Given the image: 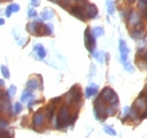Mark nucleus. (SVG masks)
<instances>
[{"instance_id": "6e6552de", "label": "nucleus", "mask_w": 147, "mask_h": 138, "mask_svg": "<svg viewBox=\"0 0 147 138\" xmlns=\"http://www.w3.org/2000/svg\"><path fill=\"white\" fill-rule=\"evenodd\" d=\"M17 11H19V5H17V4H12V5H9L7 9H6V16L9 17V16H11V14H12L13 12H17Z\"/></svg>"}, {"instance_id": "f257e3e1", "label": "nucleus", "mask_w": 147, "mask_h": 138, "mask_svg": "<svg viewBox=\"0 0 147 138\" xmlns=\"http://www.w3.org/2000/svg\"><path fill=\"white\" fill-rule=\"evenodd\" d=\"M82 88L75 84L64 95L61 96L55 113V130L66 131L69 126L76 122L83 105Z\"/></svg>"}, {"instance_id": "f03ea898", "label": "nucleus", "mask_w": 147, "mask_h": 138, "mask_svg": "<svg viewBox=\"0 0 147 138\" xmlns=\"http://www.w3.org/2000/svg\"><path fill=\"white\" fill-rule=\"evenodd\" d=\"M57 3L68 12L71 15L80 19L81 21L86 22L95 18L98 14V9L88 1V0H49Z\"/></svg>"}, {"instance_id": "9b49d317", "label": "nucleus", "mask_w": 147, "mask_h": 138, "mask_svg": "<svg viewBox=\"0 0 147 138\" xmlns=\"http://www.w3.org/2000/svg\"><path fill=\"white\" fill-rule=\"evenodd\" d=\"M1 70L4 71V76H5V78H9V70H7V68H6V67H1Z\"/></svg>"}, {"instance_id": "4468645a", "label": "nucleus", "mask_w": 147, "mask_h": 138, "mask_svg": "<svg viewBox=\"0 0 147 138\" xmlns=\"http://www.w3.org/2000/svg\"><path fill=\"white\" fill-rule=\"evenodd\" d=\"M125 1H126L127 3H132L134 1H135V0H125Z\"/></svg>"}, {"instance_id": "0eeeda50", "label": "nucleus", "mask_w": 147, "mask_h": 138, "mask_svg": "<svg viewBox=\"0 0 147 138\" xmlns=\"http://www.w3.org/2000/svg\"><path fill=\"white\" fill-rule=\"evenodd\" d=\"M128 52H129V50H128V48L126 46L125 42H124V41H121V54H122L123 61H125L126 60L127 55H128Z\"/></svg>"}, {"instance_id": "1a4fd4ad", "label": "nucleus", "mask_w": 147, "mask_h": 138, "mask_svg": "<svg viewBox=\"0 0 147 138\" xmlns=\"http://www.w3.org/2000/svg\"><path fill=\"white\" fill-rule=\"evenodd\" d=\"M35 50H36L37 53H38V56H39L40 59H42L43 57L45 56V51H44V49L42 48V46H37Z\"/></svg>"}, {"instance_id": "9d476101", "label": "nucleus", "mask_w": 147, "mask_h": 138, "mask_svg": "<svg viewBox=\"0 0 147 138\" xmlns=\"http://www.w3.org/2000/svg\"><path fill=\"white\" fill-rule=\"evenodd\" d=\"M97 92V88L96 86H90V88H87L86 90V96L89 97V96H92V94H95Z\"/></svg>"}, {"instance_id": "f8f14e48", "label": "nucleus", "mask_w": 147, "mask_h": 138, "mask_svg": "<svg viewBox=\"0 0 147 138\" xmlns=\"http://www.w3.org/2000/svg\"><path fill=\"white\" fill-rule=\"evenodd\" d=\"M37 15V13L35 12L34 10H30V16L31 17H34V16H36Z\"/></svg>"}, {"instance_id": "7ed1b4c3", "label": "nucleus", "mask_w": 147, "mask_h": 138, "mask_svg": "<svg viewBox=\"0 0 147 138\" xmlns=\"http://www.w3.org/2000/svg\"><path fill=\"white\" fill-rule=\"evenodd\" d=\"M16 120V113L13 111L12 102L4 82L0 80V128H5Z\"/></svg>"}, {"instance_id": "ddd939ff", "label": "nucleus", "mask_w": 147, "mask_h": 138, "mask_svg": "<svg viewBox=\"0 0 147 138\" xmlns=\"http://www.w3.org/2000/svg\"><path fill=\"white\" fill-rule=\"evenodd\" d=\"M11 1H13V0H0V4H1V3H6V2H11Z\"/></svg>"}, {"instance_id": "39448f33", "label": "nucleus", "mask_w": 147, "mask_h": 138, "mask_svg": "<svg viewBox=\"0 0 147 138\" xmlns=\"http://www.w3.org/2000/svg\"><path fill=\"white\" fill-rule=\"evenodd\" d=\"M136 65L141 71L147 70V48L138 51L136 55Z\"/></svg>"}, {"instance_id": "423d86ee", "label": "nucleus", "mask_w": 147, "mask_h": 138, "mask_svg": "<svg viewBox=\"0 0 147 138\" xmlns=\"http://www.w3.org/2000/svg\"><path fill=\"white\" fill-rule=\"evenodd\" d=\"M85 46L89 52H92L96 46V37L90 31V28H87L85 31Z\"/></svg>"}, {"instance_id": "20e7f679", "label": "nucleus", "mask_w": 147, "mask_h": 138, "mask_svg": "<svg viewBox=\"0 0 147 138\" xmlns=\"http://www.w3.org/2000/svg\"><path fill=\"white\" fill-rule=\"evenodd\" d=\"M26 30L30 34L37 37L41 36H53L52 29L42 21H33L26 24Z\"/></svg>"}]
</instances>
